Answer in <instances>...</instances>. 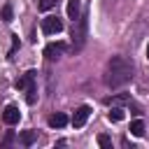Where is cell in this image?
<instances>
[{
  "label": "cell",
  "mask_w": 149,
  "mask_h": 149,
  "mask_svg": "<svg viewBox=\"0 0 149 149\" xmlns=\"http://www.w3.org/2000/svg\"><path fill=\"white\" fill-rule=\"evenodd\" d=\"M2 21H12V5L2 7Z\"/></svg>",
  "instance_id": "13"
},
{
  "label": "cell",
  "mask_w": 149,
  "mask_h": 149,
  "mask_svg": "<svg viewBox=\"0 0 149 149\" xmlns=\"http://www.w3.org/2000/svg\"><path fill=\"white\" fill-rule=\"evenodd\" d=\"M147 58H149V44H147Z\"/></svg>",
  "instance_id": "17"
},
{
  "label": "cell",
  "mask_w": 149,
  "mask_h": 149,
  "mask_svg": "<svg viewBox=\"0 0 149 149\" xmlns=\"http://www.w3.org/2000/svg\"><path fill=\"white\" fill-rule=\"evenodd\" d=\"M130 133H133L135 137H142V135H144V121H142V119H135V121L130 123Z\"/></svg>",
  "instance_id": "10"
},
{
  "label": "cell",
  "mask_w": 149,
  "mask_h": 149,
  "mask_svg": "<svg viewBox=\"0 0 149 149\" xmlns=\"http://www.w3.org/2000/svg\"><path fill=\"white\" fill-rule=\"evenodd\" d=\"M84 35H86V23H84V19H77L74 26H72V42L77 40V47H81Z\"/></svg>",
  "instance_id": "6"
},
{
  "label": "cell",
  "mask_w": 149,
  "mask_h": 149,
  "mask_svg": "<svg viewBox=\"0 0 149 149\" xmlns=\"http://www.w3.org/2000/svg\"><path fill=\"white\" fill-rule=\"evenodd\" d=\"M68 16L72 21L81 19V0H68Z\"/></svg>",
  "instance_id": "8"
},
{
  "label": "cell",
  "mask_w": 149,
  "mask_h": 149,
  "mask_svg": "<svg viewBox=\"0 0 149 149\" xmlns=\"http://www.w3.org/2000/svg\"><path fill=\"white\" fill-rule=\"evenodd\" d=\"M133 61L126 56H112L105 70V84L109 88H119L123 84H128L133 79Z\"/></svg>",
  "instance_id": "1"
},
{
  "label": "cell",
  "mask_w": 149,
  "mask_h": 149,
  "mask_svg": "<svg viewBox=\"0 0 149 149\" xmlns=\"http://www.w3.org/2000/svg\"><path fill=\"white\" fill-rule=\"evenodd\" d=\"M107 116H109V121H121V119H123V109H121V107H112Z\"/></svg>",
  "instance_id": "12"
},
{
  "label": "cell",
  "mask_w": 149,
  "mask_h": 149,
  "mask_svg": "<svg viewBox=\"0 0 149 149\" xmlns=\"http://www.w3.org/2000/svg\"><path fill=\"white\" fill-rule=\"evenodd\" d=\"M54 5H56V0H42V2H40V9L47 12V9H51Z\"/></svg>",
  "instance_id": "16"
},
{
  "label": "cell",
  "mask_w": 149,
  "mask_h": 149,
  "mask_svg": "<svg viewBox=\"0 0 149 149\" xmlns=\"http://www.w3.org/2000/svg\"><path fill=\"white\" fill-rule=\"evenodd\" d=\"M16 49H19V37H16V35H12V49H9V54H7V56H9V58H14V51H16Z\"/></svg>",
  "instance_id": "14"
},
{
  "label": "cell",
  "mask_w": 149,
  "mask_h": 149,
  "mask_svg": "<svg viewBox=\"0 0 149 149\" xmlns=\"http://www.w3.org/2000/svg\"><path fill=\"white\" fill-rule=\"evenodd\" d=\"M63 51H65V44H63V42H51V44L44 47V56H47L49 61H56Z\"/></svg>",
  "instance_id": "7"
},
{
  "label": "cell",
  "mask_w": 149,
  "mask_h": 149,
  "mask_svg": "<svg viewBox=\"0 0 149 149\" xmlns=\"http://www.w3.org/2000/svg\"><path fill=\"white\" fill-rule=\"evenodd\" d=\"M98 144H100V147H112L109 135H98Z\"/></svg>",
  "instance_id": "15"
},
{
  "label": "cell",
  "mask_w": 149,
  "mask_h": 149,
  "mask_svg": "<svg viewBox=\"0 0 149 149\" xmlns=\"http://www.w3.org/2000/svg\"><path fill=\"white\" fill-rule=\"evenodd\" d=\"M35 70H28L21 79H16V88H26V100L28 105H33L37 100V88H35Z\"/></svg>",
  "instance_id": "2"
},
{
  "label": "cell",
  "mask_w": 149,
  "mask_h": 149,
  "mask_svg": "<svg viewBox=\"0 0 149 149\" xmlns=\"http://www.w3.org/2000/svg\"><path fill=\"white\" fill-rule=\"evenodd\" d=\"M19 119H21L19 107H16V105H7L5 112H2V121H5L7 126H14V123H19Z\"/></svg>",
  "instance_id": "5"
},
{
  "label": "cell",
  "mask_w": 149,
  "mask_h": 149,
  "mask_svg": "<svg viewBox=\"0 0 149 149\" xmlns=\"http://www.w3.org/2000/svg\"><path fill=\"white\" fill-rule=\"evenodd\" d=\"M63 30V21L58 19V16H47V19H42V33L44 35H56V33H61Z\"/></svg>",
  "instance_id": "3"
},
{
  "label": "cell",
  "mask_w": 149,
  "mask_h": 149,
  "mask_svg": "<svg viewBox=\"0 0 149 149\" xmlns=\"http://www.w3.org/2000/svg\"><path fill=\"white\" fill-rule=\"evenodd\" d=\"M65 123H68V116H65V114H61V112H58V114H54V116H49V126H51V128H63Z\"/></svg>",
  "instance_id": "9"
},
{
  "label": "cell",
  "mask_w": 149,
  "mask_h": 149,
  "mask_svg": "<svg viewBox=\"0 0 149 149\" xmlns=\"http://www.w3.org/2000/svg\"><path fill=\"white\" fill-rule=\"evenodd\" d=\"M88 114H91V107H88V105L77 107V109H74V114H72V126H74V128H81V126L86 123Z\"/></svg>",
  "instance_id": "4"
},
{
  "label": "cell",
  "mask_w": 149,
  "mask_h": 149,
  "mask_svg": "<svg viewBox=\"0 0 149 149\" xmlns=\"http://www.w3.org/2000/svg\"><path fill=\"white\" fill-rule=\"evenodd\" d=\"M35 140H37V130H23V133H21V142H23L26 147H30Z\"/></svg>",
  "instance_id": "11"
}]
</instances>
